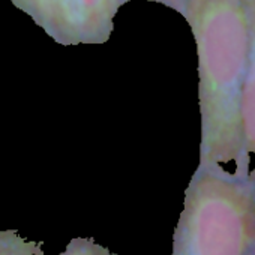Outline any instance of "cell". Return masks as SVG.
<instances>
[{
	"label": "cell",
	"instance_id": "9c48e42d",
	"mask_svg": "<svg viewBox=\"0 0 255 255\" xmlns=\"http://www.w3.org/2000/svg\"><path fill=\"white\" fill-rule=\"evenodd\" d=\"M254 179H255V177H254Z\"/></svg>",
	"mask_w": 255,
	"mask_h": 255
},
{
	"label": "cell",
	"instance_id": "6da1fadb",
	"mask_svg": "<svg viewBox=\"0 0 255 255\" xmlns=\"http://www.w3.org/2000/svg\"><path fill=\"white\" fill-rule=\"evenodd\" d=\"M198 59L200 162L249 173L242 128V92L249 30L245 0H186Z\"/></svg>",
	"mask_w": 255,
	"mask_h": 255
},
{
	"label": "cell",
	"instance_id": "52a82bcc",
	"mask_svg": "<svg viewBox=\"0 0 255 255\" xmlns=\"http://www.w3.org/2000/svg\"><path fill=\"white\" fill-rule=\"evenodd\" d=\"M126 3L132 2V0H125ZM134 2H140V0H134ZM141 2H153V3H159V5H164L176 12H179L182 15L183 9H185V3L186 0H141Z\"/></svg>",
	"mask_w": 255,
	"mask_h": 255
},
{
	"label": "cell",
	"instance_id": "ba28073f",
	"mask_svg": "<svg viewBox=\"0 0 255 255\" xmlns=\"http://www.w3.org/2000/svg\"><path fill=\"white\" fill-rule=\"evenodd\" d=\"M248 255H255V248H254V249H252V251H251V252H249Z\"/></svg>",
	"mask_w": 255,
	"mask_h": 255
},
{
	"label": "cell",
	"instance_id": "277c9868",
	"mask_svg": "<svg viewBox=\"0 0 255 255\" xmlns=\"http://www.w3.org/2000/svg\"><path fill=\"white\" fill-rule=\"evenodd\" d=\"M248 30H249V53L248 66L242 92V128L243 146L249 161H255V0H245ZM249 174L255 177V165L251 167Z\"/></svg>",
	"mask_w": 255,
	"mask_h": 255
},
{
	"label": "cell",
	"instance_id": "8992f818",
	"mask_svg": "<svg viewBox=\"0 0 255 255\" xmlns=\"http://www.w3.org/2000/svg\"><path fill=\"white\" fill-rule=\"evenodd\" d=\"M59 255H114L110 252L108 248L96 243L92 239H84V237H75L72 239L63 252Z\"/></svg>",
	"mask_w": 255,
	"mask_h": 255
},
{
	"label": "cell",
	"instance_id": "5b68a950",
	"mask_svg": "<svg viewBox=\"0 0 255 255\" xmlns=\"http://www.w3.org/2000/svg\"><path fill=\"white\" fill-rule=\"evenodd\" d=\"M0 255H44L42 242H30L15 230L0 231Z\"/></svg>",
	"mask_w": 255,
	"mask_h": 255
},
{
	"label": "cell",
	"instance_id": "7a4b0ae2",
	"mask_svg": "<svg viewBox=\"0 0 255 255\" xmlns=\"http://www.w3.org/2000/svg\"><path fill=\"white\" fill-rule=\"evenodd\" d=\"M255 248V179L198 165L185 191L171 255H248Z\"/></svg>",
	"mask_w": 255,
	"mask_h": 255
},
{
	"label": "cell",
	"instance_id": "3957f363",
	"mask_svg": "<svg viewBox=\"0 0 255 255\" xmlns=\"http://www.w3.org/2000/svg\"><path fill=\"white\" fill-rule=\"evenodd\" d=\"M54 42L69 47L105 44L125 0H11Z\"/></svg>",
	"mask_w": 255,
	"mask_h": 255
}]
</instances>
